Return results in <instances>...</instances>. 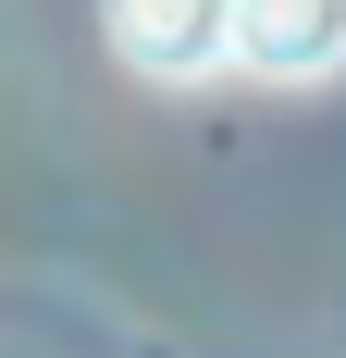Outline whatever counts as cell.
Segmentation results:
<instances>
[{
  "label": "cell",
  "mask_w": 346,
  "mask_h": 358,
  "mask_svg": "<svg viewBox=\"0 0 346 358\" xmlns=\"http://www.w3.org/2000/svg\"><path fill=\"white\" fill-rule=\"evenodd\" d=\"M235 13L247 0H111V50L148 87H210L235 62Z\"/></svg>",
  "instance_id": "cell-1"
},
{
  "label": "cell",
  "mask_w": 346,
  "mask_h": 358,
  "mask_svg": "<svg viewBox=\"0 0 346 358\" xmlns=\"http://www.w3.org/2000/svg\"><path fill=\"white\" fill-rule=\"evenodd\" d=\"M235 62L260 87H321L346 74V0H247L235 13Z\"/></svg>",
  "instance_id": "cell-2"
}]
</instances>
